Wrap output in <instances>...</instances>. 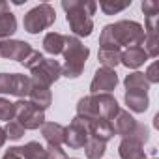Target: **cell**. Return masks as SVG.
Listing matches in <instances>:
<instances>
[{
    "label": "cell",
    "mask_w": 159,
    "mask_h": 159,
    "mask_svg": "<svg viewBox=\"0 0 159 159\" xmlns=\"http://www.w3.org/2000/svg\"><path fill=\"white\" fill-rule=\"evenodd\" d=\"M144 26L135 21H118L107 25L99 36V49H120V47H142Z\"/></svg>",
    "instance_id": "6da1fadb"
},
{
    "label": "cell",
    "mask_w": 159,
    "mask_h": 159,
    "mask_svg": "<svg viewBox=\"0 0 159 159\" xmlns=\"http://www.w3.org/2000/svg\"><path fill=\"white\" fill-rule=\"evenodd\" d=\"M62 8L66 11L67 25L75 38H86L94 30L92 15L98 10L94 0H62Z\"/></svg>",
    "instance_id": "7a4b0ae2"
},
{
    "label": "cell",
    "mask_w": 159,
    "mask_h": 159,
    "mask_svg": "<svg viewBox=\"0 0 159 159\" xmlns=\"http://www.w3.org/2000/svg\"><path fill=\"white\" fill-rule=\"evenodd\" d=\"M118 111H120V105L111 94H92L79 99L77 103V116L86 122L99 120V118L112 122Z\"/></svg>",
    "instance_id": "3957f363"
},
{
    "label": "cell",
    "mask_w": 159,
    "mask_h": 159,
    "mask_svg": "<svg viewBox=\"0 0 159 159\" xmlns=\"http://www.w3.org/2000/svg\"><path fill=\"white\" fill-rule=\"evenodd\" d=\"M64 66H62V75L67 79H77L84 71V64L90 56V49L83 45V41L75 36H66V45H64Z\"/></svg>",
    "instance_id": "277c9868"
},
{
    "label": "cell",
    "mask_w": 159,
    "mask_h": 159,
    "mask_svg": "<svg viewBox=\"0 0 159 159\" xmlns=\"http://www.w3.org/2000/svg\"><path fill=\"white\" fill-rule=\"evenodd\" d=\"M56 21V11L51 4H39L36 8H32L25 19H23V25H25V30L28 34H39L41 30L52 26Z\"/></svg>",
    "instance_id": "5b68a950"
},
{
    "label": "cell",
    "mask_w": 159,
    "mask_h": 159,
    "mask_svg": "<svg viewBox=\"0 0 159 159\" xmlns=\"http://www.w3.org/2000/svg\"><path fill=\"white\" fill-rule=\"evenodd\" d=\"M15 107V118L25 129H39L45 124V111L34 105L28 99H19L13 103Z\"/></svg>",
    "instance_id": "8992f818"
},
{
    "label": "cell",
    "mask_w": 159,
    "mask_h": 159,
    "mask_svg": "<svg viewBox=\"0 0 159 159\" xmlns=\"http://www.w3.org/2000/svg\"><path fill=\"white\" fill-rule=\"evenodd\" d=\"M30 73H32V77H30L32 81L51 88V84L56 83L58 79L62 77V66L54 58H43Z\"/></svg>",
    "instance_id": "52a82bcc"
},
{
    "label": "cell",
    "mask_w": 159,
    "mask_h": 159,
    "mask_svg": "<svg viewBox=\"0 0 159 159\" xmlns=\"http://www.w3.org/2000/svg\"><path fill=\"white\" fill-rule=\"evenodd\" d=\"M90 139V131H88V122L75 116L71 120V124L66 127V137H64V144L69 146L71 150H81L84 148V144Z\"/></svg>",
    "instance_id": "ba28073f"
},
{
    "label": "cell",
    "mask_w": 159,
    "mask_h": 159,
    "mask_svg": "<svg viewBox=\"0 0 159 159\" xmlns=\"http://www.w3.org/2000/svg\"><path fill=\"white\" fill-rule=\"evenodd\" d=\"M118 84V75L114 69L109 67H99L90 83V92L92 94H111Z\"/></svg>",
    "instance_id": "9c48e42d"
},
{
    "label": "cell",
    "mask_w": 159,
    "mask_h": 159,
    "mask_svg": "<svg viewBox=\"0 0 159 159\" xmlns=\"http://www.w3.org/2000/svg\"><path fill=\"white\" fill-rule=\"evenodd\" d=\"M30 52H32V47L26 41H21V39H2L0 41V56L2 58L17 60L23 64Z\"/></svg>",
    "instance_id": "30bf717a"
},
{
    "label": "cell",
    "mask_w": 159,
    "mask_h": 159,
    "mask_svg": "<svg viewBox=\"0 0 159 159\" xmlns=\"http://www.w3.org/2000/svg\"><path fill=\"white\" fill-rule=\"evenodd\" d=\"M28 101H32L34 105H38L39 109H49L51 103H52V94H51V88L49 86H43L36 81L30 79V90H28Z\"/></svg>",
    "instance_id": "8fae6325"
},
{
    "label": "cell",
    "mask_w": 159,
    "mask_h": 159,
    "mask_svg": "<svg viewBox=\"0 0 159 159\" xmlns=\"http://www.w3.org/2000/svg\"><path fill=\"white\" fill-rule=\"evenodd\" d=\"M137 120L127 112V111H118V114L114 116V124H112V127H114V133L116 135H120L122 139H127L133 131H135V127H137Z\"/></svg>",
    "instance_id": "7c38bea8"
},
{
    "label": "cell",
    "mask_w": 159,
    "mask_h": 159,
    "mask_svg": "<svg viewBox=\"0 0 159 159\" xmlns=\"http://www.w3.org/2000/svg\"><path fill=\"white\" fill-rule=\"evenodd\" d=\"M41 135L49 146H62L66 137V127L56 122H45L41 125Z\"/></svg>",
    "instance_id": "4fadbf2b"
},
{
    "label": "cell",
    "mask_w": 159,
    "mask_h": 159,
    "mask_svg": "<svg viewBox=\"0 0 159 159\" xmlns=\"http://www.w3.org/2000/svg\"><path fill=\"white\" fill-rule=\"evenodd\" d=\"M88 131H90V137H94V139H98V140H103V142H107V140H111V139L114 137L112 122L103 120V118H99V120H90V122H88Z\"/></svg>",
    "instance_id": "5bb4252c"
},
{
    "label": "cell",
    "mask_w": 159,
    "mask_h": 159,
    "mask_svg": "<svg viewBox=\"0 0 159 159\" xmlns=\"http://www.w3.org/2000/svg\"><path fill=\"white\" fill-rule=\"evenodd\" d=\"M150 56L146 54V51L142 47H127L124 52H122V58H120V64H124L125 67L129 69H137L140 67Z\"/></svg>",
    "instance_id": "9a60e30c"
},
{
    "label": "cell",
    "mask_w": 159,
    "mask_h": 159,
    "mask_svg": "<svg viewBox=\"0 0 159 159\" xmlns=\"http://www.w3.org/2000/svg\"><path fill=\"white\" fill-rule=\"evenodd\" d=\"M125 105L133 111V112H146L150 99H148V92H140V90H125Z\"/></svg>",
    "instance_id": "2e32d148"
},
{
    "label": "cell",
    "mask_w": 159,
    "mask_h": 159,
    "mask_svg": "<svg viewBox=\"0 0 159 159\" xmlns=\"http://www.w3.org/2000/svg\"><path fill=\"white\" fill-rule=\"evenodd\" d=\"M118 153L122 159H148L142 146L133 142L131 139H122V142L118 146Z\"/></svg>",
    "instance_id": "e0dca14e"
},
{
    "label": "cell",
    "mask_w": 159,
    "mask_h": 159,
    "mask_svg": "<svg viewBox=\"0 0 159 159\" xmlns=\"http://www.w3.org/2000/svg\"><path fill=\"white\" fill-rule=\"evenodd\" d=\"M64 45H66V36L60 34V32H49L45 38H43V49L56 56V54H62L64 52Z\"/></svg>",
    "instance_id": "ac0fdd59"
},
{
    "label": "cell",
    "mask_w": 159,
    "mask_h": 159,
    "mask_svg": "<svg viewBox=\"0 0 159 159\" xmlns=\"http://www.w3.org/2000/svg\"><path fill=\"white\" fill-rule=\"evenodd\" d=\"M124 84H125V90H140V92H148L150 90V83L146 81L144 73H140V71L129 73L124 79Z\"/></svg>",
    "instance_id": "d6986e66"
},
{
    "label": "cell",
    "mask_w": 159,
    "mask_h": 159,
    "mask_svg": "<svg viewBox=\"0 0 159 159\" xmlns=\"http://www.w3.org/2000/svg\"><path fill=\"white\" fill-rule=\"evenodd\" d=\"M98 58H99V62H101V66H103V67L114 69V67L120 64L122 51H120V49H99Z\"/></svg>",
    "instance_id": "ffe728a7"
},
{
    "label": "cell",
    "mask_w": 159,
    "mask_h": 159,
    "mask_svg": "<svg viewBox=\"0 0 159 159\" xmlns=\"http://www.w3.org/2000/svg\"><path fill=\"white\" fill-rule=\"evenodd\" d=\"M17 32V19L11 11L0 15V39H6Z\"/></svg>",
    "instance_id": "44dd1931"
},
{
    "label": "cell",
    "mask_w": 159,
    "mask_h": 159,
    "mask_svg": "<svg viewBox=\"0 0 159 159\" xmlns=\"http://www.w3.org/2000/svg\"><path fill=\"white\" fill-rule=\"evenodd\" d=\"M105 150H107V142L98 140L94 137H90L88 142L84 144V153L88 159H101L105 155Z\"/></svg>",
    "instance_id": "7402d4cb"
},
{
    "label": "cell",
    "mask_w": 159,
    "mask_h": 159,
    "mask_svg": "<svg viewBox=\"0 0 159 159\" xmlns=\"http://www.w3.org/2000/svg\"><path fill=\"white\" fill-rule=\"evenodd\" d=\"M19 152H21L23 159H43L45 157V148L36 140L26 142L25 146H19Z\"/></svg>",
    "instance_id": "603a6c76"
},
{
    "label": "cell",
    "mask_w": 159,
    "mask_h": 159,
    "mask_svg": "<svg viewBox=\"0 0 159 159\" xmlns=\"http://www.w3.org/2000/svg\"><path fill=\"white\" fill-rule=\"evenodd\" d=\"M129 6H131V0H125V2H111V0H103V2H99V8L103 10L105 15H114L118 11H124Z\"/></svg>",
    "instance_id": "cb8c5ba5"
},
{
    "label": "cell",
    "mask_w": 159,
    "mask_h": 159,
    "mask_svg": "<svg viewBox=\"0 0 159 159\" xmlns=\"http://www.w3.org/2000/svg\"><path fill=\"white\" fill-rule=\"evenodd\" d=\"M4 133H6V139H11V140H19L23 135H25V127L17 122V120H10L4 127Z\"/></svg>",
    "instance_id": "d4e9b609"
},
{
    "label": "cell",
    "mask_w": 159,
    "mask_h": 159,
    "mask_svg": "<svg viewBox=\"0 0 159 159\" xmlns=\"http://www.w3.org/2000/svg\"><path fill=\"white\" fill-rule=\"evenodd\" d=\"M127 139H131L133 142H137V144L144 146V144L148 142V139H150V131H148V127H146L144 124H137L135 131H133V133H131Z\"/></svg>",
    "instance_id": "484cf974"
},
{
    "label": "cell",
    "mask_w": 159,
    "mask_h": 159,
    "mask_svg": "<svg viewBox=\"0 0 159 159\" xmlns=\"http://www.w3.org/2000/svg\"><path fill=\"white\" fill-rule=\"evenodd\" d=\"M15 118V107L11 101L4 99V98H0V120H4V122H10Z\"/></svg>",
    "instance_id": "4316f807"
},
{
    "label": "cell",
    "mask_w": 159,
    "mask_h": 159,
    "mask_svg": "<svg viewBox=\"0 0 159 159\" xmlns=\"http://www.w3.org/2000/svg\"><path fill=\"white\" fill-rule=\"evenodd\" d=\"M13 92V73H0V94Z\"/></svg>",
    "instance_id": "83f0119b"
},
{
    "label": "cell",
    "mask_w": 159,
    "mask_h": 159,
    "mask_svg": "<svg viewBox=\"0 0 159 159\" xmlns=\"http://www.w3.org/2000/svg\"><path fill=\"white\" fill-rule=\"evenodd\" d=\"M41 60H43V54H41L39 51H36V49H32V52H30V54H28V56L25 58V62H23V66H25L26 69H30V71H32V69H34V67H36V66H38V64L41 62Z\"/></svg>",
    "instance_id": "f1b7e54d"
},
{
    "label": "cell",
    "mask_w": 159,
    "mask_h": 159,
    "mask_svg": "<svg viewBox=\"0 0 159 159\" xmlns=\"http://www.w3.org/2000/svg\"><path fill=\"white\" fill-rule=\"evenodd\" d=\"M45 155H47V159H67L66 152L60 146H47L45 148Z\"/></svg>",
    "instance_id": "f546056e"
},
{
    "label": "cell",
    "mask_w": 159,
    "mask_h": 159,
    "mask_svg": "<svg viewBox=\"0 0 159 159\" xmlns=\"http://www.w3.org/2000/svg\"><path fill=\"white\" fill-rule=\"evenodd\" d=\"M142 11H144V15H159V4L153 2V0H144Z\"/></svg>",
    "instance_id": "4dcf8cb0"
},
{
    "label": "cell",
    "mask_w": 159,
    "mask_h": 159,
    "mask_svg": "<svg viewBox=\"0 0 159 159\" xmlns=\"http://www.w3.org/2000/svg\"><path fill=\"white\" fill-rule=\"evenodd\" d=\"M144 77H146V81L150 83V84H155V83H159V75H157V64L153 62L150 67H148V71L144 73Z\"/></svg>",
    "instance_id": "1f68e13d"
},
{
    "label": "cell",
    "mask_w": 159,
    "mask_h": 159,
    "mask_svg": "<svg viewBox=\"0 0 159 159\" xmlns=\"http://www.w3.org/2000/svg\"><path fill=\"white\" fill-rule=\"evenodd\" d=\"M2 159H23V155H21V152H19V146L10 148V150L4 153V157H2Z\"/></svg>",
    "instance_id": "d6a6232c"
},
{
    "label": "cell",
    "mask_w": 159,
    "mask_h": 159,
    "mask_svg": "<svg viewBox=\"0 0 159 159\" xmlns=\"http://www.w3.org/2000/svg\"><path fill=\"white\" fill-rule=\"evenodd\" d=\"M10 11V4L8 2H0V15L2 13H8Z\"/></svg>",
    "instance_id": "836d02e7"
},
{
    "label": "cell",
    "mask_w": 159,
    "mask_h": 159,
    "mask_svg": "<svg viewBox=\"0 0 159 159\" xmlns=\"http://www.w3.org/2000/svg\"><path fill=\"white\" fill-rule=\"evenodd\" d=\"M4 142H6V133H4V127H0V148L4 146Z\"/></svg>",
    "instance_id": "e575fe53"
},
{
    "label": "cell",
    "mask_w": 159,
    "mask_h": 159,
    "mask_svg": "<svg viewBox=\"0 0 159 159\" xmlns=\"http://www.w3.org/2000/svg\"><path fill=\"white\" fill-rule=\"evenodd\" d=\"M67 159H77V157H67Z\"/></svg>",
    "instance_id": "d590c367"
},
{
    "label": "cell",
    "mask_w": 159,
    "mask_h": 159,
    "mask_svg": "<svg viewBox=\"0 0 159 159\" xmlns=\"http://www.w3.org/2000/svg\"><path fill=\"white\" fill-rule=\"evenodd\" d=\"M43 159H47V155H45V157H43Z\"/></svg>",
    "instance_id": "8d00e7d4"
},
{
    "label": "cell",
    "mask_w": 159,
    "mask_h": 159,
    "mask_svg": "<svg viewBox=\"0 0 159 159\" xmlns=\"http://www.w3.org/2000/svg\"><path fill=\"white\" fill-rule=\"evenodd\" d=\"M153 159H155V157H153Z\"/></svg>",
    "instance_id": "74e56055"
}]
</instances>
